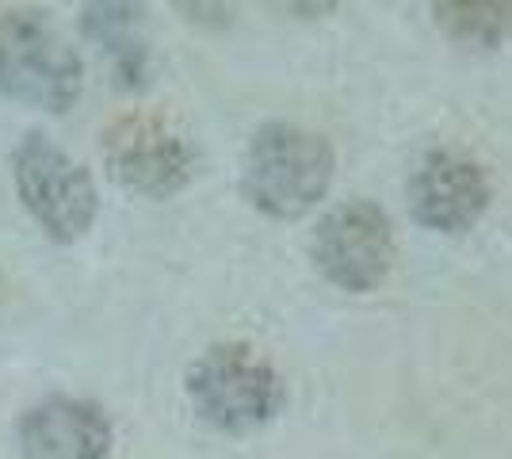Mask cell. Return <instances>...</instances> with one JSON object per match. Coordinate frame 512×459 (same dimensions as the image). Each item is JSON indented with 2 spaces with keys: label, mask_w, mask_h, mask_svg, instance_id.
Segmentation results:
<instances>
[{
  "label": "cell",
  "mask_w": 512,
  "mask_h": 459,
  "mask_svg": "<svg viewBox=\"0 0 512 459\" xmlns=\"http://www.w3.org/2000/svg\"><path fill=\"white\" fill-rule=\"evenodd\" d=\"M188 402L218 433H256L287 402V383L260 349L245 341L211 345L188 368Z\"/></svg>",
  "instance_id": "7a4b0ae2"
},
{
  "label": "cell",
  "mask_w": 512,
  "mask_h": 459,
  "mask_svg": "<svg viewBox=\"0 0 512 459\" xmlns=\"http://www.w3.org/2000/svg\"><path fill=\"white\" fill-rule=\"evenodd\" d=\"M23 459H107L111 421L88 398L54 394L20 417Z\"/></svg>",
  "instance_id": "ba28073f"
},
{
  "label": "cell",
  "mask_w": 512,
  "mask_h": 459,
  "mask_svg": "<svg viewBox=\"0 0 512 459\" xmlns=\"http://www.w3.org/2000/svg\"><path fill=\"white\" fill-rule=\"evenodd\" d=\"M138 16H142L138 4H88L81 12L85 39H92L104 50L119 81H127V85H142L146 66H150L146 43L138 39Z\"/></svg>",
  "instance_id": "9c48e42d"
},
{
  "label": "cell",
  "mask_w": 512,
  "mask_h": 459,
  "mask_svg": "<svg viewBox=\"0 0 512 459\" xmlns=\"http://www.w3.org/2000/svg\"><path fill=\"white\" fill-rule=\"evenodd\" d=\"M490 173L463 150H432L409 176L413 219L436 234H467L490 211Z\"/></svg>",
  "instance_id": "52a82bcc"
},
{
  "label": "cell",
  "mask_w": 512,
  "mask_h": 459,
  "mask_svg": "<svg viewBox=\"0 0 512 459\" xmlns=\"http://www.w3.org/2000/svg\"><path fill=\"white\" fill-rule=\"evenodd\" d=\"M85 88V62L39 8L0 16V92L39 111H69Z\"/></svg>",
  "instance_id": "3957f363"
},
{
  "label": "cell",
  "mask_w": 512,
  "mask_h": 459,
  "mask_svg": "<svg viewBox=\"0 0 512 459\" xmlns=\"http://www.w3.org/2000/svg\"><path fill=\"white\" fill-rule=\"evenodd\" d=\"M337 153L329 138L299 123H264L241 161V192L260 215L295 222L329 196Z\"/></svg>",
  "instance_id": "6da1fadb"
},
{
  "label": "cell",
  "mask_w": 512,
  "mask_h": 459,
  "mask_svg": "<svg viewBox=\"0 0 512 459\" xmlns=\"http://www.w3.org/2000/svg\"><path fill=\"white\" fill-rule=\"evenodd\" d=\"M436 27L455 43L493 50L512 35V4H436Z\"/></svg>",
  "instance_id": "30bf717a"
},
{
  "label": "cell",
  "mask_w": 512,
  "mask_h": 459,
  "mask_svg": "<svg viewBox=\"0 0 512 459\" xmlns=\"http://www.w3.org/2000/svg\"><path fill=\"white\" fill-rule=\"evenodd\" d=\"M310 257L337 291H348V295L379 291L398 261L390 215L379 203L348 199L314 226Z\"/></svg>",
  "instance_id": "8992f818"
},
{
  "label": "cell",
  "mask_w": 512,
  "mask_h": 459,
  "mask_svg": "<svg viewBox=\"0 0 512 459\" xmlns=\"http://www.w3.org/2000/svg\"><path fill=\"white\" fill-rule=\"evenodd\" d=\"M104 165L130 192L146 199H169L192 184L199 153L172 115L130 108L107 123Z\"/></svg>",
  "instance_id": "277c9868"
},
{
  "label": "cell",
  "mask_w": 512,
  "mask_h": 459,
  "mask_svg": "<svg viewBox=\"0 0 512 459\" xmlns=\"http://www.w3.org/2000/svg\"><path fill=\"white\" fill-rule=\"evenodd\" d=\"M12 176L23 207L54 241H77L100 215L96 184L81 161H73L46 134H27L12 153Z\"/></svg>",
  "instance_id": "5b68a950"
}]
</instances>
